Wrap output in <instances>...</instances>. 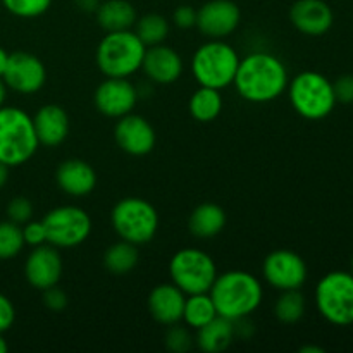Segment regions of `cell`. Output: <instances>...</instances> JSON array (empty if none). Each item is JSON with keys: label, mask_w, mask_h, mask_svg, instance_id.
Listing matches in <instances>:
<instances>
[{"label": "cell", "mask_w": 353, "mask_h": 353, "mask_svg": "<svg viewBox=\"0 0 353 353\" xmlns=\"http://www.w3.org/2000/svg\"><path fill=\"white\" fill-rule=\"evenodd\" d=\"M9 165L0 162V190H2L3 186L7 185V181H9Z\"/></svg>", "instance_id": "ab89813d"}, {"label": "cell", "mask_w": 353, "mask_h": 353, "mask_svg": "<svg viewBox=\"0 0 353 353\" xmlns=\"http://www.w3.org/2000/svg\"><path fill=\"white\" fill-rule=\"evenodd\" d=\"M68 295L57 286L43 290V305L52 312H62L68 307Z\"/></svg>", "instance_id": "e575fe53"}, {"label": "cell", "mask_w": 353, "mask_h": 353, "mask_svg": "<svg viewBox=\"0 0 353 353\" xmlns=\"http://www.w3.org/2000/svg\"><path fill=\"white\" fill-rule=\"evenodd\" d=\"M241 21V10L233 0H209L196 9L199 31L210 40H224L236 31Z\"/></svg>", "instance_id": "4fadbf2b"}, {"label": "cell", "mask_w": 353, "mask_h": 353, "mask_svg": "<svg viewBox=\"0 0 353 353\" xmlns=\"http://www.w3.org/2000/svg\"><path fill=\"white\" fill-rule=\"evenodd\" d=\"M110 224L119 240L137 245H147L154 240L159 230V214L148 200L140 196H126L114 205Z\"/></svg>", "instance_id": "52a82bcc"}, {"label": "cell", "mask_w": 353, "mask_h": 353, "mask_svg": "<svg viewBox=\"0 0 353 353\" xmlns=\"http://www.w3.org/2000/svg\"><path fill=\"white\" fill-rule=\"evenodd\" d=\"M262 276L265 283L279 292L286 290H300L307 281V264L296 252L274 250L268 254L262 264Z\"/></svg>", "instance_id": "8fae6325"}, {"label": "cell", "mask_w": 353, "mask_h": 353, "mask_svg": "<svg viewBox=\"0 0 353 353\" xmlns=\"http://www.w3.org/2000/svg\"><path fill=\"white\" fill-rule=\"evenodd\" d=\"M183 68L185 65H183L181 55L164 43L147 47L143 64H141L148 81L157 83V85H171L178 81L183 74Z\"/></svg>", "instance_id": "e0dca14e"}, {"label": "cell", "mask_w": 353, "mask_h": 353, "mask_svg": "<svg viewBox=\"0 0 353 353\" xmlns=\"http://www.w3.org/2000/svg\"><path fill=\"white\" fill-rule=\"evenodd\" d=\"M138 100V88L128 78H107L97 86L93 103L102 116L119 119L133 112Z\"/></svg>", "instance_id": "5bb4252c"}, {"label": "cell", "mask_w": 353, "mask_h": 353, "mask_svg": "<svg viewBox=\"0 0 353 353\" xmlns=\"http://www.w3.org/2000/svg\"><path fill=\"white\" fill-rule=\"evenodd\" d=\"M7 61H9V52H7L6 48L0 47V78H2L3 71H6Z\"/></svg>", "instance_id": "60d3db41"}, {"label": "cell", "mask_w": 353, "mask_h": 353, "mask_svg": "<svg viewBox=\"0 0 353 353\" xmlns=\"http://www.w3.org/2000/svg\"><path fill=\"white\" fill-rule=\"evenodd\" d=\"M290 21L300 33L321 37L331 30L334 14L324 0H296L290 9Z\"/></svg>", "instance_id": "ac0fdd59"}, {"label": "cell", "mask_w": 353, "mask_h": 353, "mask_svg": "<svg viewBox=\"0 0 353 353\" xmlns=\"http://www.w3.org/2000/svg\"><path fill=\"white\" fill-rule=\"evenodd\" d=\"M134 24H137L134 33L143 41L145 47L164 43L169 34V23L161 14H145L143 17L137 19Z\"/></svg>", "instance_id": "f1b7e54d"}, {"label": "cell", "mask_w": 353, "mask_h": 353, "mask_svg": "<svg viewBox=\"0 0 353 353\" xmlns=\"http://www.w3.org/2000/svg\"><path fill=\"white\" fill-rule=\"evenodd\" d=\"M209 295L216 305L217 316L236 321L248 317L261 307L264 290L252 272L233 269L217 274Z\"/></svg>", "instance_id": "7a4b0ae2"}, {"label": "cell", "mask_w": 353, "mask_h": 353, "mask_svg": "<svg viewBox=\"0 0 353 353\" xmlns=\"http://www.w3.org/2000/svg\"><path fill=\"white\" fill-rule=\"evenodd\" d=\"M9 350V345H7L6 338H3V334H0V353H6Z\"/></svg>", "instance_id": "ee69618b"}, {"label": "cell", "mask_w": 353, "mask_h": 353, "mask_svg": "<svg viewBox=\"0 0 353 353\" xmlns=\"http://www.w3.org/2000/svg\"><path fill=\"white\" fill-rule=\"evenodd\" d=\"M59 188L71 196H86L95 190L97 172L92 165L81 159L64 161L55 171Z\"/></svg>", "instance_id": "44dd1931"}, {"label": "cell", "mask_w": 353, "mask_h": 353, "mask_svg": "<svg viewBox=\"0 0 353 353\" xmlns=\"http://www.w3.org/2000/svg\"><path fill=\"white\" fill-rule=\"evenodd\" d=\"M226 226V212L212 202H203L193 209L188 219V230L195 238H214Z\"/></svg>", "instance_id": "603a6c76"}, {"label": "cell", "mask_w": 353, "mask_h": 353, "mask_svg": "<svg viewBox=\"0 0 353 353\" xmlns=\"http://www.w3.org/2000/svg\"><path fill=\"white\" fill-rule=\"evenodd\" d=\"M186 295L174 283L157 285L148 295V312L162 326L181 323Z\"/></svg>", "instance_id": "d6986e66"}, {"label": "cell", "mask_w": 353, "mask_h": 353, "mask_svg": "<svg viewBox=\"0 0 353 353\" xmlns=\"http://www.w3.org/2000/svg\"><path fill=\"white\" fill-rule=\"evenodd\" d=\"M169 276L185 295L209 293L217 278V265L200 248H183L169 261Z\"/></svg>", "instance_id": "9c48e42d"}, {"label": "cell", "mask_w": 353, "mask_h": 353, "mask_svg": "<svg viewBox=\"0 0 353 353\" xmlns=\"http://www.w3.org/2000/svg\"><path fill=\"white\" fill-rule=\"evenodd\" d=\"M97 21L105 33L131 30L137 23V9L128 0H107L97 9Z\"/></svg>", "instance_id": "cb8c5ba5"}, {"label": "cell", "mask_w": 353, "mask_h": 353, "mask_svg": "<svg viewBox=\"0 0 353 353\" xmlns=\"http://www.w3.org/2000/svg\"><path fill=\"white\" fill-rule=\"evenodd\" d=\"M147 47L131 30L112 31L97 47V65L107 78H130L143 64Z\"/></svg>", "instance_id": "277c9868"}, {"label": "cell", "mask_w": 353, "mask_h": 353, "mask_svg": "<svg viewBox=\"0 0 353 353\" xmlns=\"http://www.w3.org/2000/svg\"><path fill=\"white\" fill-rule=\"evenodd\" d=\"M334 97L340 103H353V74H341L333 83Z\"/></svg>", "instance_id": "d590c367"}, {"label": "cell", "mask_w": 353, "mask_h": 353, "mask_svg": "<svg viewBox=\"0 0 353 353\" xmlns=\"http://www.w3.org/2000/svg\"><path fill=\"white\" fill-rule=\"evenodd\" d=\"M317 312L333 326L353 324V274L348 271H331L316 286Z\"/></svg>", "instance_id": "ba28073f"}, {"label": "cell", "mask_w": 353, "mask_h": 353, "mask_svg": "<svg viewBox=\"0 0 353 353\" xmlns=\"http://www.w3.org/2000/svg\"><path fill=\"white\" fill-rule=\"evenodd\" d=\"M2 3L12 16L33 19L50 9L52 0H2Z\"/></svg>", "instance_id": "4dcf8cb0"}, {"label": "cell", "mask_w": 353, "mask_h": 353, "mask_svg": "<svg viewBox=\"0 0 353 353\" xmlns=\"http://www.w3.org/2000/svg\"><path fill=\"white\" fill-rule=\"evenodd\" d=\"M7 217L12 223L26 224L28 221L33 219V203L26 196H14L9 203H7Z\"/></svg>", "instance_id": "d6a6232c"}, {"label": "cell", "mask_w": 353, "mask_h": 353, "mask_svg": "<svg viewBox=\"0 0 353 353\" xmlns=\"http://www.w3.org/2000/svg\"><path fill=\"white\" fill-rule=\"evenodd\" d=\"M74 3L79 10L92 14L97 12V9H99L100 6V0H74Z\"/></svg>", "instance_id": "f35d334b"}, {"label": "cell", "mask_w": 353, "mask_h": 353, "mask_svg": "<svg viewBox=\"0 0 353 353\" xmlns=\"http://www.w3.org/2000/svg\"><path fill=\"white\" fill-rule=\"evenodd\" d=\"M38 145L33 117L17 107H0V162L9 168L26 164Z\"/></svg>", "instance_id": "3957f363"}, {"label": "cell", "mask_w": 353, "mask_h": 353, "mask_svg": "<svg viewBox=\"0 0 353 353\" xmlns=\"http://www.w3.org/2000/svg\"><path fill=\"white\" fill-rule=\"evenodd\" d=\"M234 324L226 317H214L210 323L196 330L195 343L205 353H221L231 347L234 340Z\"/></svg>", "instance_id": "7402d4cb"}, {"label": "cell", "mask_w": 353, "mask_h": 353, "mask_svg": "<svg viewBox=\"0 0 353 353\" xmlns=\"http://www.w3.org/2000/svg\"><path fill=\"white\" fill-rule=\"evenodd\" d=\"M33 124L38 143L43 147H59L69 134V116L57 103L40 107L33 116Z\"/></svg>", "instance_id": "ffe728a7"}, {"label": "cell", "mask_w": 353, "mask_h": 353, "mask_svg": "<svg viewBox=\"0 0 353 353\" xmlns=\"http://www.w3.org/2000/svg\"><path fill=\"white\" fill-rule=\"evenodd\" d=\"M288 81V69L281 59L269 52H254L240 59L233 86L247 102L268 103L286 92Z\"/></svg>", "instance_id": "6da1fadb"}, {"label": "cell", "mask_w": 353, "mask_h": 353, "mask_svg": "<svg viewBox=\"0 0 353 353\" xmlns=\"http://www.w3.org/2000/svg\"><path fill=\"white\" fill-rule=\"evenodd\" d=\"M172 21L178 28L181 30H190V28H195L196 24V9H193L192 6H179L178 9L172 14Z\"/></svg>", "instance_id": "74e56055"}, {"label": "cell", "mask_w": 353, "mask_h": 353, "mask_svg": "<svg viewBox=\"0 0 353 353\" xmlns=\"http://www.w3.org/2000/svg\"><path fill=\"white\" fill-rule=\"evenodd\" d=\"M62 257L59 254V248L54 245L45 243L40 247H33L30 255L24 262V278L28 285L34 290H43L57 286L62 278Z\"/></svg>", "instance_id": "9a60e30c"}, {"label": "cell", "mask_w": 353, "mask_h": 353, "mask_svg": "<svg viewBox=\"0 0 353 353\" xmlns=\"http://www.w3.org/2000/svg\"><path fill=\"white\" fill-rule=\"evenodd\" d=\"M240 57L230 43L209 40L196 48L192 59V72L200 86L223 90L233 85Z\"/></svg>", "instance_id": "8992f818"}, {"label": "cell", "mask_w": 353, "mask_h": 353, "mask_svg": "<svg viewBox=\"0 0 353 353\" xmlns=\"http://www.w3.org/2000/svg\"><path fill=\"white\" fill-rule=\"evenodd\" d=\"M286 90L290 103L303 119H326L338 103L333 83L317 71L299 72L292 81H288Z\"/></svg>", "instance_id": "5b68a950"}, {"label": "cell", "mask_w": 353, "mask_h": 353, "mask_svg": "<svg viewBox=\"0 0 353 353\" xmlns=\"http://www.w3.org/2000/svg\"><path fill=\"white\" fill-rule=\"evenodd\" d=\"M41 221L47 230V241L55 248L79 247L92 233V217L76 205L55 207Z\"/></svg>", "instance_id": "30bf717a"}, {"label": "cell", "mask_w": 353, "mask_h": 353, "mask_svg": "<svg viewBox=\"0 0 353 353\" xmlns=\"http://www.w3.org/2000/svg\"><path fill=\"white\" fill-rule=\"evenodd\" d=\"M300 352H302V353H323L324 348L314 347V345H307V347L300 348Z\"/></svg>", "instance_id": "7bdbcfd3"}, {"label": "cell", "mask_w": 353, "mask_h": 353, "mask_svg": "<svg viewBox=\"0 0 353 353\" xmlns=\"http://www.w3.org/2000/svg\"><path fill=\"white\" fill-rule=\"evenodd\" d=\"M16 321V309L9 296L0 293V334L9 331Z\"/></svg>", "instance_id": "8d00e7d4"}, {"label": "cell", "mask_w": 353, "mask_h": 353, "mask_svg": "<svg viewBox=\"0 0 353 353\" xmlns=\"http://www.w3.org/2000/svg\"><path fill=\"white\" fill-rule=\"evenodd\" d=\"M138 254L137 245L130 243V241L119 240L116 243L110 245L109 248L103 254V268L110 272V274L116 276H124L130 274L138 264Z\"/></svg>", "instance_id": "d4e9b609"}, {"label": "cell", "mask_w": 353, "mask_h": 353, "mask_svg": "<svg viewBox=\"0 0 353 353\" xmlns=\"http://www.w3.org/2000/svg\"><path fill=\"white\" fill-rule=\"evenodd\" d=\"M350 269H352L350 272H352V274H353V257H352V262H350Z\"/></svg>", "instance_id": "f6af8a7d"}, {"label": "cell", "mask_w": 353, "mask_h": 353, "mask_svg": "<svg viewBox=\"0 0 353 353\" xmlns=\"http://www.w3.org/2000/svg\"><path fill=\"white\" fill-rule=\"evenodd\" d=\"M114 140L128 155L143 157L154 150L157 137L154 126L143 116L130 112L117 121L114 128Z\"/></svg>", "instance_id": "2e32d148"}, {"label": "cell", "mask_w": 353, "mask_h": 353, "mask_svg": "<svg viewBox=\"0 0 353 353\" xmlns=\"http://www.w3.org/2000/svg\"><path fill=\"white\" fill-rule=\"evenodd\" d=\"M195 345V338L192 336L190 330L186 326H181L179 323L171 324L165 333V348L172 353H186L190 352Z\"/></svg>", "instance_id": "1f68e13d"}, {"label": "cell", "mask_w": 353, "mask_h": 353, "mask_svg": "<svg viewBox=\"0 0 353 353\" xmlns=\"http://www.w3.org/2000/svg\"><path fill=\"white\" fill-rule=\"evenodd\" d=\"M21 228H23L24 243L30 245V247H40V245L48 243L43 221H28Z\"/></svg>", "instance_id": "836d02e7"}, {"label": "cell", "mask_w": 353, "mask_h": 353, "mask_svg": "<svg viewBox=\"0 0 353 353\" xmlns=\"http://www.w3.org/2000/svg\"><path fill=\"white\" fill-rule=\"evenodd\" d=\"M214 317H217V310L209 293L186 295L181 321H185L190 330H200L207 323H210Z\"/></svg>", "instance_id": "4316f807"}, {"label": "cell", "mask_w": 353, "mask_h": 353, "mask_svg": "<svg viewBox=\"0 0 353 353\" xmlns=\"http://www.w3.org/2000/svg\"><path fill=\"white\" fill-rule=\"evenodd\" d=\"M223 110V95L221 90L200 86L190 99V114L199 123H212Z\"/></svg>", "instance_id": "484cf974"}, {"label": "cell", "mask_w": 353, "mask_h": 353, "mask_svg": "<svg viewBox=\"0 0 353 353\" xmlns=\"http://www.w3.org/2000/svg\"><path fill=\"white\" fill-rule=\"evenodd\" d=\"M2 79L7 90H12L19 95H33L43 88L47 81V69L37 55L16 50L9 54Z\"/></svg>", "instance_id": "7c38bea8"}, {"label": "cell", "mask_w": 353, "mask_h": 353, "mask_svg": "<svg viewBox=\"0 0 353 353\" xmlns=\"http://www.w3.org/2000/svg\"><path fill=\"white\" fill-rule=\"evenodd\" d=\"M305 296L300 290L281 292L274 303V316L283 324H296L305 314Z\"/></svg>", "instance_id": "83f0119b"}, {"label": "cell", "mask_w": 353, "mask_h": 353, "mask_svg": "<svg viewBox=\"0 0 353 353\" xmlns=\"http://www.w3.org/2000/svg\"><path fill=\"white\" fill-rule=\"evenodd\" d=\"M23 228L12 221L0 223V261H10L17 257L24 248Z\"/></svg>", "instance_id": "f546056e"}, {"label": "cell", "mask_w": 353, "mask_h": 353, "mask_svg": "<svg viewBox=\"0 0 353 353\" xmlns=\"http://www.w3.org/2000/svg\"><path fill=\"white\" fill-rule=\"evenodd\" d=\"M6 99H7V86L6 83H3V79L0 78V107L6 103Z\"/></svg>", "instance_id": "b9f144b4"}]
</instances>
